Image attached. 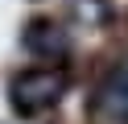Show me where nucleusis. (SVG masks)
I'll use <instances>...</instances> for the list:
<instances>
[{
    "instance_id": "2",
    "label": "nucleus",
    "mask_w": 128,
    "mask_h": 124,
    "mask_svg": "<svg viewBox=\"0 0 128 124\" xmlns=\"http://www.w3.org/2000/svg\"><path fill=\"white\" fill-rule=\"evenodd\" d=\"M99 112L128 120V58H120L99 83Z\"/></svg>"
},
{
    "instance_id": "1",
    "label": "nucleus",
    "mask_w": 128,
    "mask_h": 124,
    "mask_svg": "<svg viewBox=\"0 0 128 124\" xmlns=\"http://www.w3.org/2000/svg\"><path fill=\"white\" fill-rule=\"evenodd\" d=\"M66 91V70L62 66H37V70H25L12 79L8 87V99L21 116H37L46 107H54Z\"/></svg>"
},
{
    "instance_id": "3",
    "label": "nucleus",
    "mask_w": 128,
    "mask_h": 124,
    "mask_svg": "<svg viewBox=\"0 0 128 124\" xmlns=\"http://www.w3.org/2000/svg\"><path fill=\"white\" fill-rule=\"evenodd\" d=\"M25 46L37 50V54H66V33L54 21H37L25 29Z\"/></svg>"
}]
</instances>
